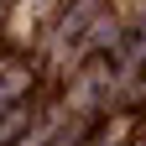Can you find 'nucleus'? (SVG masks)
<instances>
[{
    "label": "nucleus",
    "instance_id": "nucleus-1",
    "mask_svg": "<svg viewBox=\"0 0 146 146\" xmlns=\"http://www.w3.org/2000/svg\"><path fill=\"white\" fill-rule=\"evenodd\" d=\"M26 120H31V104H26V99H16V104H11V115L0 120V146H5V141H16V131H21Z\"/></svg>",
    "mask_w": 146,
    "mask_h": 146
}]
</instances>
